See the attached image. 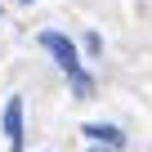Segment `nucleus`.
<instances>
[{
    "label": "nucleus",
    "mask_w": 152,
    "mask_h": 152,
    "mask_svg": "<svg viewBox=\"0 0 152 152\" xmlns=\"http://www.w3.org/2000/svg\"><path fill=\"white\" fill-rule=\"evenodd\" d=\"M40 45H45V49L54 54V63H58V67H63L67 76H76V72H81V58H76V45H72V40H67L63 31H45V36H40Z\"/></svg>",
    "instance_id": "obj_1"
},
{
    "label": "nucleus",
    "mask_w": 152,
    "mask_h": 152,
    "mask_svg": "<svg viewBox=\"0 0 152 152\" xmlns=\"http://www.w3.org/2000/svg\"><path fill=\"white\" fill-rule=\"evenodd\" d=\"M5 139H9V152H23V99L18 94L5 103Z\"/></svg>",
    "instance_id": "obj_2"
},
{
    "label": "nucleus",
    "mask_w": 152,
    "mask_h": 152,
    "mask_svg": "<svg viewBox=\"0 0 152 152\" xmlns=\"http://www.w3.org/2000/svg\"><path fill=\"white\" fill-rule=\"evenodd\" d=\"M85 139H94V143H107V148H125V134H121L116 125H103V121L85 125Z\"/></svg>",
    "instance_id": "obj_3"
},
{
    "label": "nucleus",
    "mask_w": 152,
    "mask_h": 152,
    "mask_svg": "<svg viewBox=\"0 0 152 152\" xmlns=\"http://www.w3.org/2000/svg\"><path fill=\"white\" fill-rule=\"evenodd\" d=\"M72 90L81 94V99H90V90H94V81H90L85 72H76V76H72Z\"/></svg>",
    "instance_id": "obj_4"
},
{
    "label": "nucleus",
    "mask_w": 152,
    "mask_h": 152,
    "mask_svg": "<svg viewBox=\"0 0 152 152\" xmlns=\"http://www.w3.org/2000/svg\"><path fill=\"white\" fill-rule=\"evenodd\" d=\"M94 152H107V148H94Z\"/></svg>",
    "instance_id": "obj_5"
}]
</instances>
